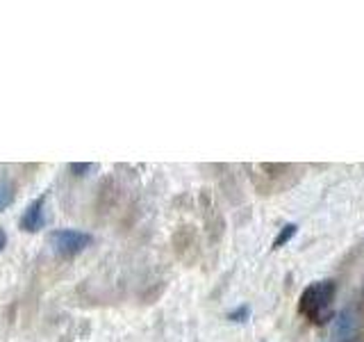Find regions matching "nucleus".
Masks as SVG:
<instances>
[{"instance_id":"f257e3e1","label":"nucleus","mask_w":364,"mask_h":342,"mask_svg":"<svg viewBox=\"0 0 364 342\" xmlns=\"http://www.w3.org/2000/svg\"><path fill=\"white\" fill-rule=\"evenodd\" d=\"M335 283L333 281H316L310 288H305L301 294V313L312 319V322L321 324L330 313V306L335 299Z\"/></svg>"},{"instance_id":"f03ea898","label":"nucleus","mask_w":364,"mask_h":342,"mask_svg":"<svg viewBox=\"0 0 364 342\" xmlns=\"http://www.w3.org/2000/svg\"><path fill=\"white\" fill-rule=\"evenodd\" d=\"M91 242H94L91 233L77 231V228H55L48 235V244L57 258H75L91 247Z\"/></svg>"},{"instance_id":"7ed1b4c3","label":"nucleus","mask_w":364,"mask_h":342,"mask_svg":"<svg viewBox=\"0 0 364 342\" xmlns=\"http://www.w3.org/2000/svg\"><path fill=\"white\" fill-rule=\"evenodd\" d=\"M46 199H48V194H41L23 210L18 219V228L23 233H39L46 226Z\"/></svg>"},{"instance_id":"20e7f679","label":"nucleus","mask_w":364,"mask_h":342,"mask_svg":"<svg viewBox=\"0 0 364 342\" xmlns=\"http://www.w3.org/2000/svg\"><path fill=\"white\" fill-rule=\"evenodd\" d=\"M355 315H353V311H344L339 315V319H337V336H341V338H348V336H353V331H355Z\"/></svg>"},{"instance_id":"39448f33","label":"nucleus","mask_w":364,"mask_h":342,"mask_svg":"<svg viewBox=\"0 0 364 342\" xmlns=\"http://www.w3.org/2000/svg\"><path fill=\"white\" fill-rule=\"evenodd\" d=\"M296 233H299V226H296V224H284V226L280 228V233L276 235V239H273V249L284 247Z\"/></svg>"},{"instance_id":"423d86ee","label":"nucleus","mask_w":364,"mask_h":342,"mask_svg":"<svg viewBox=\"0 0 364 342\" xmlns=\"http://www.w3.org/2000/svg\"><path fill=\"white\" fill-rule=\"evenodd\" d=\"M94 169H96L94 162H71V165H68V171L75 174V176H89Z\"/></svg>"},{"instance_id":"0eeeda50","label":"nucleus","mask_w":364,"mask_h":342,"mask_svg":"<svg viewBox=\"0 0 364 342\" xmlns=\"http://www.w3.org/2000/svg\"><path fill=\"white\" fill-rule=\"evenodd\" d=\"M11 201H14V192H11L9 185H0V212L5 208H9Z\"/></svg>"},{"instance_id":"6e6552de","label":"nucleus","mask_w":364,"mask_h":342,"mask_svg":"<svg viewBox=\"0 0 364 342\" xmlns=\"http://www.w3.org/2000/svg\"><path fill=\"white\" fill-rule=\"evenodd\" d=\"M248 317H250V308L248 306H239L237 311L228 313V319H230V322H246Z\"/></svg>"},{"instance_id":"1a4fd4ad","label":"nucleus","mask_w":364,"mask_h":342,"mask_svg":"<svg viewBox=\"0 0 364 342\" xmlns=\"http://www.w3.org/2000/svg\"><path fill=\"white\" fill-rule=\"evenodd\" d=\"M5 247H7V233L3 231V228H0V254L5 251Z\"/></svg>"}]
</instances>
